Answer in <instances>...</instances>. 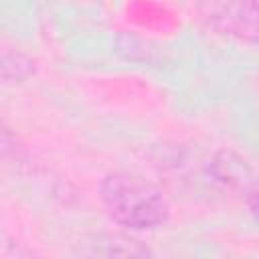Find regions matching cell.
Masks as SVG:
<instances>
[{
  "mask_svg": "<svg viewBox=\"0 0 259 259\" xmlns=\"http://www.w3.org/2000/svg\"><path fill=\"white\" fill-rule=\"evenodd\" d=\"M99 198L109 219L130 231H152L170 219V202L164 192L136 172L105 174L99 182Z\"/></svg>",
  "mask_w": 259,
  "mask_h": 259,
  "instance_id": "6da1fadb",
  "label": "cell"
},
{
  "mask_svg": "<svg viewBox=\"0 0 259 259\" xmlns=\"http://www.w3.org/2000/svg\"><path fill=\"white\" fill-rule=\"evenodd\" d=\"M196 12L212 32L259 47V0H196Z\"/></svg>",
  "mask_w": 259,
  "mask_h": 259,
  "instance_id": "7a4b0ae2",
  "label": "cell"
},
{
  "mask_svg": "<svg viewBox=\"0 0 259 259\" xmlns=\"http://www.w3.org/2000/svg\"><path fill=\"white\" fill-rule=\"evenodd\" d=\"M210 172L225 186L235 188V190H243L245 194H249L251 190L257 188V174L235 152H229V150L217 152V156L210 162Z\"/></svg>",
  "mask_w": 259,
  "mask_h": 259,
  "instance_id": "3957f363",
  "label": "cell"
},
{
  "mask_svg": "<svg viewBox=\"0 0 259 259\" xmlns=\"http://www.w3.org/2000/svg\"><path fill=\"white\" fill-rule=\"evenodd\" d=\"M2 79L4 83H24L36 75V63L20 51L6 49L2 53Z\"/></svg>",
  "mask_w": 259,
  "mask_h": 259,
  "instance_id": "277c9868",
  "label": "cell"
},
{
  "mask_svg": "<svg viewBox=\"0 0 259 259\" xmlns=\"http://www.w3.org/2000/svg\"><path fill=\"white\" fill-rule=\"evenodd\" d=\"M247 206H249L251 217H253V219H255V223L259 225V186L247 194Z\"/></svg>",
  "mask_w": 259,
  "mask_h": 259,
  "instance_id": "5b68a950",
  "label": "cell"
}]
</instances>
